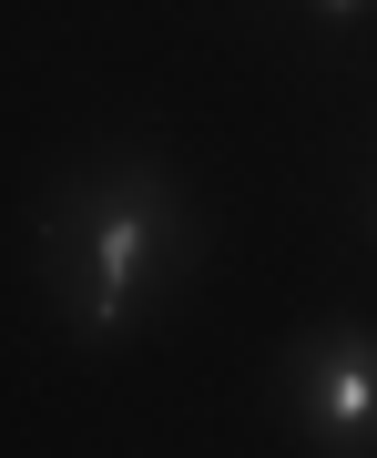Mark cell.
<instances>
[{"mask_svg": "<svg viewBox=\"0 0 377 458\" xmlns=\"http://www.w3.org/2000/svg\"><path fill=\"white\" fill-rule=\"evenodd\" d=\"M194 255H204V214L153 153H92L51 183L41 285L72 346H123L133 327H153L184 295Z\"/></svg>", "mask_w": 377, "mask_h": 458, "instance_id": "6da1fadb", "label": "cell"}, {"mask_svg": "<svg viewBox=\"0 0 377 458\" xmlns=\"http://www.w3.org/2000/svg\"><path fill=\"white\" fill-rule=\"evenodd\" d=\"M276 418L296 428V448H316V458L377 448V327L367 316H327V327H306L286 346Z\"/></svg>", "mask_w": 377, "mask_h": 458, "instance_id": "7a4b0ae2", "label": "cell"}, {"mask_svg": "<svg viewBox=\"0 0 377 458\" xmlns=\"http://www.w3.org/2000/svg\"><path fill=\"white\" fill-rule=\"evenodd\" d=\"M296 11H306L327 41H347V31H367V21H377V0H296Z\"/></svg>", "mask_w": 377, "mask_h": 458, "instance_id": "3957f363", "label": "cell"}, {"mask_svg": "<svg viewBox=\"0 0 377 458\" xmlns=\"http://www.w3.org/2000/svg\"><path fill=\"white\" fill-rule=\"evenodd\" d=\"M367 245H377V174H367Z\"/></svg>", "mask_w": 377, "mask_h": 458, "instance_id": "277c9868", "label": "cell"}]
</instances>
